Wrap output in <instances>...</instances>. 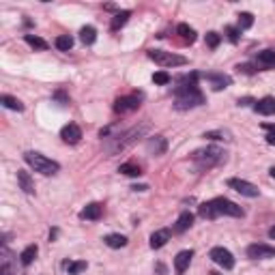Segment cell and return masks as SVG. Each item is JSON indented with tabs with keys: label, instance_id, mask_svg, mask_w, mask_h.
Instances as JSON below:
<instances>
[{
	"label": "cell",
	"instance_id": "cell-14",
	"mask_svg": "<svg viewBox=\"0 0 275 275\" xmlns=\"http://www.w3.org/2000/svg\"><path fill=\"white\" fill-rule=\"evenodd\" d=\"M146 151L148 155H163L168 151V142L163 136H151L146 142Z\"/></svg>",
	"mask_w": 275,
	"mask_h": 275
},
{
	"label": "cell",
	"instance_id": "cell-23",
	"mask_svg": "<svg viewBox=\"0 0 275 275\" xmlns=\"http://www.w3.org/2000/svg\"><path fill=\"white\" fill-rule=\"evenodd\" d=\"M103 241H106L108 247L121 249V247H125V245H127V237H125V234H108Z\"/></svg>",
	"mask_w": 275,
	"mask_h": 275
},
{
	"label": "cell",
	"instance_id": "cell-16",
	"mask_svg": "<svg viewBox=\"0 0 275 275\" xmlns=\"http://www.w3.org/2000/svg\"><path fill=\"white\" fill-rule=\"evenodd\" d=\"M192 258H194L192 249H183V252H178L177 258H174V269H177V273H185V269L189 267Z\"/></svg>",
	"mask_w": 275,
	"mask_h": 275
},
{
	"label": "cell",
	"instance_id": "cell-44",
	"mask_svg": "<svg viewBox=\"0 0 275 275\" xmlns=\"http://www.w3.org/2000/svg\"><path fill=\"white\" fill-rule=\"evenodd\" d=\"M209 275H219V273H217V271H211V273H209Z\"/></svg>",
	"mask_w": 275,
	"mask_h": 275
},
{
	"label": "cell",
	"instance_id": "cell-26",
	"mask_svg": "<svg viewBox=\"0 0 275 275\" xmlns=\"http://www.w3.org/2000/svg\"><path fill=\"white\" fill-rule=\"evenodd\" d=\"M95 39H97V31H95L93 26H84L82 31H80V41H82L84 46H93Z\"/></svg>",
	"mask_w": 275,
	"mask_h": 275
},
{
	"label": "cell",
	"instance_id": "cell-38",
	"mask_svg": "<svg viewBox=\"0 0 275 275\" xmlns=\"http://www.w3.org/2000/svg\"><path fill=\"white\" fill-rule=\"evenodd\" d=\"M267 144H271V146H275V131L267 133Z\"/></svg>",
	"mask_w": 275,
	"mask_h": 275
},
{
	"label": "cell",
	"instance_id": "cell-2",
	"mask_svg": "<svg viewBox=\"0 0 275 275\" xmlns=\"http://www.w3.org/2000/svg\"><path fill=\"white\" fill-rule=\"evenodd\" d=\"M198 215L202 219H215L219 215H228V217H243L245 211L239 204H234L228 198H213L209 202H202L198 207Z\"/></svg>",
	"mask_w": 275,
	"mask_h": 275
},
{
	"label": "cell",
	"instance_id": "cell-4",
	"mask_svg": "<svg viewBox=\"0 0 275 275\" xmlns=\"http://www.w3.org/2000/svg\"><path fill=\"white\" fill-rule=\"evenodd\" d=\"M192 162L196 163L198 170H211L219 163L226 162V151L219 146H207V148H198L192 155Z\"/></svg>",
	"mask_w": 275,
	"mask_h": 275
},
{
	"label": "cell",
	"instance_id": "cell-30",
	"mask_svg": "<svg viewBox=\"0 0 275 275\" xmlns=\"http://www.w3.org/2000/svg\"><path fill=\"white\" fill-rule=\"evenodd\" d=\"M118 172L127 174V177H140V174H142V168L136 166V163H123V166L118 168Z\"/></svg>",
	"mask_w": 275,
	"mask_h": 275
},
{
	"label": "cell",
	"instance_id": "cell-31",
	"mask_svg": "<svg viewBox=\"0 0 275 275\" xmlns=\"http://www.w3.org/2000/svg\"><path fill=\"white\" fill-rule=\"evenodd\" d=\"M56 48L61 49V52H69V49L73 48V39L69 37V34H61V37L56 39Z\"/></svg>",
	"mask_w": 275,
	"mask_h": 275
},
{
	"label": "cell",
	"instance_id": "cell-40",
	"mask_svg": "<svg viewBox=\"0 0 275 275\" xmlns=\"http://www.w3.org/2000/svg\"><path fill=\"white\" fill-rule=\"evenodd\" d=\"M131 189H136V192H146V189H148V187H146V185H133V187H131Z\"/></svg>",
	"mask_w": 275,
	"mask_h": 275
},
{
	"label": "cell",
	"instance_id": "cell-28",
	"mask_svg": "<svg viewBox=\"0 0 275 275\" xmlns=\"http://www.w3.org/2000/svg\"><path fill=\"white\" fill-rule=\"evenodd\" d=\"M86 260H76V262H69L67 264V271H69V275H80V273H84L86 271Z\"/></svg>",
	"mask_w": 275,
	"mask_h": 275
},
{
	"label": "cell",
	"instance_id": "cell-8",
	"mask_svg": "<svg viewBox=\"0 0 275 275\" xmlns=\"http://www.w3.org/2000/svg\"><path fill=\"white\" fill-rule=\"evenodd\" d=\"M209 258H211L215 264H219L222 269H226V271L234 269V256L228 252L226 247H213L211 254H209Z\"/></svg>",
	"mask_w": 275,
	"mask_h": 275
},
{
	"label": "cell",
	"instance_id": "cell-15",
	"mask_svg": "<svg viewBox=\"0 0 275 275\" xmlns=\"http://www.w3.org/2000/svg\"><path fill=\"white\" fill-rule=\"evenodd\" d=\"M0 275H13V254L9 252L7 245L0 249Z\"/></svg>",
	"mask_w": 275,
	"mask_h": 275
},
{
	"label": "cell",
	"instance_id": "cell-35",
	"mask_svg": "<svg viewBox=\"0 0 275 275\" xmlns=\"http://www.w3.org/2000/svg\"><path fill=\"white\" fill-rule=\"evenodd\" d=\"M219 41H222V37H219V34L217 32H207V46L209 48H211V49H215V48H217L219 46Z\"/></svg>",
	"mask_w": 275,
	"mask_h": 275
},
{
	"label": "cell",
	"instance_id": "cell-24",
	"mask_svg": "<svg viewBox=\"0 0 275 275\" xmlns=\"http://www.w3.org/2000/svg\"><path fill=\"white\" fill-rule=\"evenodd\" d=\"M37 254H39V247H37V245H28V247L24 249L22 254H19V260H22L24 267H28V264H32V260L37 258Z\"/></svg>",
	"mask_w": 275,
	"mask_h": 275
},
{
	"label": "cell",
	"instance_id": "cell-36",
	"mask_svg": "<svg viewBox=\"0 0 275 275\" xmlns=\"http://www.w3.org/2000/svg\"><path fill=\"white\" fill-rule=\"evenodd\" d=\"M226 34H228V39L232 43H237L239 41V34H241V31H239V26L234 28V26H226Z\"/></svg>",
	"mask_w": 275,
	"mask_h": 275
},
{
	"label": "cell",
	"instance_id": "cell-10",
	"mask_svg": "<svg viewBox=\"0 0 275 275\" xmlns=\"http://www.w3.org/2000/svg\"><path fill=\"white\" fill-rule=\"evenodd\" d=\"M247 256L254 260H264V258H273L275 256V247L267 243H254L247 247Z\"/></svg>",
	"mask_w": 275,
	"mask_h": 275
},
{
	"label": "cell",
	"instance_id": "cell-39",
	"mask_svg": "<svg viewBox=\"0 0 275 275\" xmlns=\"http://www.w3.org/2000/svg\"><path fill=\"white\" fill-rule=\"evenodd\" d=\"M249 103H256V101H254V99H249V97L239 99V106H249Z\"/></svg>",
	"mask_w": 275,
	"mask_h": 275
},
{
	"label": "cell",
	"instance_id": "cell-13",
	"mask_svg": "<svg viewBox=\"0 0 275 275\" xmlns=\"http://www.w3.org/2000/svg\"><path fill=\"white\" fill-rule=\"evenodd\" d=\"M103 215V204L99 202H91L86 204V207L80 211V219H88V222H97V219H101Z\"/></svg>",
	"mask_w": 275,
	"mask_h": 275
},
{
	"label": "cell",
	"instance_id": "cell-7",
	"mask_svg": "<svg viewBox=\"0 0 275 275\" xmlns=\"http://www.w3.org/2000/svg\"><path fill=\"white\" fill-rule=\"evenodd\" d=\"M228 187H232L237 194H241L245 198H258L260 189L254 183L243 181V178H228Z\"/></svg>",
	"mask_w": 275,
	"mask_h": 275
},
{
	"label": "cell",
	"instance_id": "cell-41",
	"mask_svg": "<svg viewBox=\"0 0 275 275\" xmlns=\"http://www.w3.org/2000/svg\"><path fill=\"white\" fill-rule=\"evenodd\" d=\"M262 127H264V129H269V133H271V131H275V125H267V123H264Z\"/></svg>",
	"mask_w": 275,
	"mask_h": 275
},
{
	"label": "cell",
	"instance_id": "cell-11",
	"mask_svg": "<svg viewBox=\"0 0 275 275\" xmlns=\"http://www.w3.org/2000/svg\"><path fill=\"white\" fill-rule=\"evenodd\" d=\"M202 78L211 84L213 91H224V88H228L232 84V78L226 76V73H204Z\"/></svg>",
	"mask_w": 275,
	"mask_h": 275
},
{
	"label": "cell",
	"instance_id": "cell-21",
	"mask_svg": "<svg viewBox=\"0 0 275 275\" xmlns=\"http://www.w3.org/2000/svg\"><path fill=\"white\" fill-rule=\"evenodd\" d=\"M192 224H194V215L189 213V211H185L178 215V219H177V224H174V232H185V230H189L192 228Z\"/></svg>",
	"mask_w": 275,
	"mask_h": 275
},
{
	"label": "cell",
	"instance_id": "cell-34",
	"mask_svg": "<svg viewBox=\"0 0 275 275\" xmlns=\"http://www.w3.org/2000/svg\"><path fill=\"white\" fill-rule=\"evenodd\" d=\"M153 82L159 84V86H166V84H170V76H168L166 71H157L153 76Z\"/></svg>",
	"mask_w": 275,
	"mask_h": 275
},
{
	"label": "cell",
	"instance_id": "cell-22",
	"mask_svg": "<svg viewBox=\"0 0 275 275\" xmlns=\"http://www.w3.org/2000/svg\"><path fill=\"white\" fill-rule=\"evenodd\" d=\"M177 32H178V37H181L185 43H194V41H196V31H194L192 26H187V24H178Z\"/></svg>",
	"mask_w": 275,
	"mask_h": 275
},
{
	"label": "cell",
	"instance_id": "cell-5",
	"mask_svg": "<svg viewBox=\"0 0 275 275\" xmlns=\"http://www.w3.org/2000/svg\"><path fill=\"white\" fill-rule=\"evenodd\" d=\"M24 162L31 166L34 172L39 174H46V177H49V174H56L58 170H61V166H58V162H54V159L46 157V155L37 153V151H26L24 153Z\"/></svg>",
	"mask_w": 275,
	"mask_h": 275
},
{
	"label": "cell",
	"instance_id": "cell-37",
	"mask_svg": "<svg viewBox=\"0 0 275 275\" xmlns=\"http://www.w3.org/2000/svg\"><path fill=\"white\" fill-rule=\"evenodd\" d=\"M239 71H243V73H254V69L252 67H249V65H239Z\"/></svg>",
	"mask_w": 275,
	"mask_h": 275
},
{
	"label": "cell",
	"instance_id": "cell-42",
	"mask_svg": "<svg viewBox=\"0 0 275 275\" xmlns=\"http://www.w3.org/2000/svg\"><path fill=\"white\" fill-rule=\"evenodd\" d=\"M269 237L275 239V226H271V230H269Z\"/></svg>",
	"mask_w": 275,
	"mask_h": 275
},
{
	"label": "cell",
	"instance_id": "cell-6",
	"mask_svg": "<svg viewBox=\"0 0 275 275\" xmlns=\"http://www.w3.org/2000/svg\"><path fill=\"white\" fill-rule=\"evenodd\" d=\"M148 58L157 63L159 67H183V65H187V58L185 56L174 54V52H163V49H151Z\"/></svg>",
	"mask_w": 275,
	"mask_h": 275
},
{
	"label": "cell",
	"instance_id": "cell-17",
	"mask_svg": "<svg viewBox=\"0 0 275 275\" xmlns=\"http://www.w3.org/2000/svg\"><path fill=\"white\" fill-rule=\"evenodd\" d=\"M256 63L262 69H275V49H262V52H258Z\"/></svg>",
	"mask_w": 275,
	"mask_h": 275
},
{
	"label": "cell",
	"instance_id": "cell-9",
	"mask_svg": "<svg viewBox=\"0 0 275 275\" xmlns=\"http://www.w3.org/2000/svg\"><path fill=\"white\" fill-rule=\"evenodd\" d=\"M138 108H140V95H127V97L116 99V103H114V112L116 114H127Z\"/></svg>",
	"mask_w": 275,
	"mask_h": 275
},
{
	"label": "cell",
	"instance_id": "cell-33",
	"mask_svg": "<svg viewBox=\"0 0 275 275\" xmlns=\"http://www.w3.org/2000/svg\"><path fill=\"white\" fill-rule=\"evenodd\" d=\"M254 24V16L252 13H239V31H247Z\"/></svg>",
	"mask_w": 275,
	"mask_h": 275
},
{
	"label": "cell",
	"instance_id": "cell-1",
	"mask_svg": "<svg viewBox=\"0 0 275 275\" xmlns=\"http://www.w3.org/2000/svg\"><path fill=\"white\" fill-rule=\"evenodd\" d=\"M198 73H192L189 78H183L178 82V86L174 88V97H177V110H189V108H198L204 103V95L200 93L198 84Z\"/></svg>",
	"mask_w": 275,
	"mask_h": 275
},
{
	"label": "cell",
	"instance_id": "cell-43",
	"mask_svg": "<svg viewBox=\"0 0 275 275\" xmlns=\"http://www.w3.org/2000/svg\"><path fill=\"white\" fill-rule=\"evenodd\" d=\"M269 174H271V178H275V166H273L271 170H269Z\"/></svg>",
	"mask_w": 275,
	"mask_h": 275
},
{
	"label": "cell",
	"instance_id": "cell-29",
	"mask_svg": "<svg viewBox=\"0 0 275 275\" xmlns=\"http://www.w3.org/2000/svg\"><path fill=\"white\" fill-rule=\"evenodd\" d=\"M207 140H232V133L226 129H215V131H207L204 133Z\"/></svg>",
	"mask_w": 275,
	"mask_h": 275
},
{
	"label": "cell",
	"instance_id": "cell-18",
	"mask_svg": "<svg viewBox=\"0 0 275 275\" xmlns=\"http://www.w3.org/2000/svg\"><path fill=\"white\" fill-rule=\"evenodd\" d=\"M254 110H256L258 114H262V116H271V114H275V99L273 97L260 99V101H256Z\"/></svg>",
	"mask_w": 275,
	"mask_h": 275
},
{
	"label": "cell",
	"instance_id": "cell-27",
	"mask_svg": "<svg viewBox=\"0 0 275 275\" xmlns=\"http://www.w3.org/2000/svg\"><path fill=\"white\" fill-rule=\"evenodd\" d=\"M129 17H131V11H118L116 16L112 17V24H110V28H112V31H118L121 26H125V24H127Z\"/></svg>",
	"mask_w": 275,
	"mask_h": 275
},
{
	"label": "cell",
	"instance_id": "cell-20",
	"mask_svg": "<svg viewBox=\"0 0 275 275\" xmlns=\"http://www.w3.org/2000/svg\"><path fill=\"white\" fill-rule=\"evenodd\" d=\"M170 241V230L168 228H162V230H157V232H153L151 234V247L153 249H159V247H163Z\"/></svg>",
	"mask_w": 275,
	"mask_h": 275
},
{
	"label": "cell",
	"instance_id": "cell-3",
	"mask_svg": "<svg viewBox=\"0 0 275 275\" xmlns=\"http://www.w3.org/2000/svg\"><path fill=\"white\" fill-rule=\"evenodd\" d=\"M151 129V123L148 121H144V123H140V125H136V127H131L129 131H125V133H121V136H114L112 140H114V144H108V153H121V151H125V148H129V146H133V144L138 142V138H142L144 133Z\"/></svg>",
	"mask_w": 275,
	"mask_h": 275
},
{
	"label": "cell",
	"instance_id": "cell-12",
	"mask_svg": "<svg viewBox=\"0 0 275 275\" xmlns=\"http://www.w3.org/2000/svg\"><path fill=\"white\" fill-rule=\"evenodd\" d=\"M61 138L67 144H78L80 140H82V129H80L76 123H69V125H65V127L61 129Z\"/></svg>",
	"mask_w": 275,
	"mask_h": 275
},
{
	"label": "cell",
	"instance_id": "cell-19",
	"mask_svg": "<svg viewBox=\"0 0 275 275\" xmlns=\"http://www.w3.org/2000/svg\"><path fill=\"white\" fill-rule=\"evenodd\" d=\"M17 183H19V189H24V194H34V181H32L31 172L17 170Z\"/></svg>",
	"mask_w": 275,
	"mask_h": 275
},
{
	"label": "cell",
	"instance_id": "cell-32",
	"mask_svg": "<svg viewBox=\"0 0 275 275\" xmlns=\"http://www.w3.org/2000/svg\"><path fill=\"white\" fill-rule=\"evenodd\" d=\"M24 39H26V43H28L31 48H34V49H48V43L43 41L41 37H34V34H26Z\"/></svg>",
	"mask_w": 275,
	"mask_h": 275
},
{
	"label": "cell",
	"instance_id": "cell-25",
	"mask_svg": "<svg viewBox=\"0 0 275 275\" xmlns=\"http://www.w3.org/2000/svg\"><path fill=\"white\" fill-rule=\"evenodd\" d=\"M0 103H2L4 108H9V110H16V112H22L24 110V103L16 97H11V95H2V97H0Z\"/></svg>",
	"mask_w": 275,
	"mask_h": 275
}]
</instances>
